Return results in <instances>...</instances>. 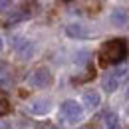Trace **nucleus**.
I'll return each instance as SVG.
<instances>
[{
	"mask_svg": "<svg viewBox=\"0 0 129 129\" xmlns=\"http://www.w3.org/2000/svg\"><path fill=\"white\" fill-rule=\"evenodd\" d=\"M125 72H127V68H125V66H121V68H117V70H113V72H107V74L103 76V80H101L103 89H105L107 93L115 91V89L119 87V81H121V78L125 76Z\"/></svg>",
	"mask_w": 129,
	"mask_h": 129,
	"instance_id": "3",
	"label": "nucleus"
},
{
	"mask_svg": "<svg viewBox=\"0 0 129 129\" xmlns=\"http://www.w3.org/2000/svg\"><path fill=\"white\" fill-rule=\"evenodd\" d=\"M113 26H125L127 24V12L123 10V8H115L111 12V16H109Z\"/></svg>",
	"mask_w": 129,
	"mask_h": 129,
	"instance_id": "8",
	"label": "nucleus"
},
{
	"mask_svg": "<svg viewBox=\"0 0 129 129\" xmlns=\"http://www.w3.org/2000/svg\"><path fill=\"white\" fill-rule=\"evenodd\" d=\"M105 129H121V127H119V121H117V117H115V115H109V117H107Z\"/></svg>",
	"mask_w": 129,
	"mask_h": 129,
	"instance_id": "11",
	"label": "nucleus"
},
{
	"mask_svg": "<svg viewBox=\"0 0 129 129\" xmlns=\"http://www.w3.org/2000/svg\"><path fill=\"white\" fill-rule=\"evenodd\" d=\"M2 48H4V44H2V38H0V50H2Z\"/></svg>",
	"mask_w": 129,
	"mask_h": 129,
	"instance_id": "13",
	"label": "nucleus"
},
{
	"mask_svg": "<svg viewBox=\"0 0 129 129\" xmlns=\"http://www.w3.org/2000/svg\"><path fill=\"white\" fill-rule=\"evenodd\" d=\"M129 54L127 42L121 38H115L105 42L99 50V64L101 66H119Z\"/></svg>",
	"mask_w": 129,
	"mask_h": 129,
	"instance_id": "1",
	"label": "nucleus"
},
{
	"mask_svg": "<svg viewBox=\"0 0 129 129\" xmlns=\"http://www.w3.org/2000/svg\"><path fill=\"white\" fill-rule=\"evenodd\" d=\"M8 111H10V99H8V93H6L4 89H0V117H4Z\"/></svg>",
	"mask_w": 129,
	"mask_h": 129,
	"instance_id": "10",
	"label": "nucleus"
},
{
	"mask_svg": "<svg viewBox=\"0 0 129 129\" xmlns=\"http://www.w3.org/2000/svg\"><path fill=\"white\" fill-rule=\"evenodd\" d=\"M32 52H34L32 42H28V40H22V44L18 46V54L22 56V60H30V58H32Z\"/></svg>",
	"mask_w": 129,
	"mask_h": 129,
	"instance_id": "9",
	"label": "nucleus"
},
{
	"mask_svg": "<svg viewBox=\"0 0 129 129\" xmlns=\"http://www.w3.org/2000/svg\"><path fill=\"white\" fill-rule=\"evenodd\" d=\"M30 83H32L34 87H48L50 83H52V74H50L48 68H38L36 72H34L32 76H30Z\"/></svg>",
	"mask_w": 129,
	"mask_h": 129,
	"instance_id": "4",
	"label": "nucleus"
},
{
	"mask_svg": "<svg viewBox=\"0 0 129 129\" xmlns=\"http://www.w3.org/2000/svg\"><path fill=\"white\" fill-rule=\"evenodd\" d=\"M127 97H129V85H127Z\"/></svg>",
	"mask_w": 129,
	"mask_h": 129,
	"instance_id": "14",
	"label": "nucleus"
},
{
	"mask_svg": "<svg viewBox=\"0 0 129 129\" xmlns=\"http://www.w3.org/2000/svg\"><path fill=\"white\" fill-rule=\"evenodd\" d=\"M50 109H52V101H50L48 97L34 99V101H30V105H28V111L32 113V115H46Z\"/></svg>",
	"mask_w": 129,
	"mask_h": 129,
	"instance_id": "5",
	"label": "nucleus"
},
{
	"mask_svg": "<svg viewBox=\"0 0 129 129\" xmlns=\"http://www.w3.org/2000/svg\"><path fill=\"white\" fill-rule=\"evenodd\" d=\"M99 103H101V95L97 93L95 89H87V91L83 93V105H85V107L95 109V107H99Z\"/></svg>",
	"mask_w": 129,
	"mask_h": 129,
	"instance_id": "6",
	"label": "nucleus"
},
{
	"mask_svg": "<svg viewBox=\"0 0 129 129\" xmlns=\"http://www.w3.org/2000/svg\"><path fill=\"white\" fill-rule=\"evenodd\" d=\"M10 6H12V2H0V10L2 8H10Z\"/></svg>",
	"mask_w": 129,
	"mask_h": 129,
	"instance_id": "12",
	"label": "nucleus"
},
{
	"mask_svg": "<svg viewBox=\"0 0 129 129\" xmlns=\"http://www.w3.org/2000/svg\"><path fill=\"white\" fill-rule=\"evenodd\" d=\"M60 111H62V117H64L68 123H78L81 119V115H83L81 105L78 101H74V99H66L64 103H62V107H60Z\"/></svg>",
	"mask_w": 129,
	"mask_h": 129,
	"instance_id": "2",
	"label": "nucleus"
},
{
	"mask_svg": "<svg viewBox=\"0 0 129 129\" xmlns=\"http://www.w3.org/2000/svg\"><path fill=\"white\" fill-rule=\"evenodd\" d=\"M66 34H68L70 38H78V40H80V38H87L89 32H87L81 24L74 22V24H68V26H66Z\"/></svg>",
	"mask_w": 129,
	"mask_h": 129,
	"instance_id": "7",
	"label": "nucleus"
}]
</instances>
